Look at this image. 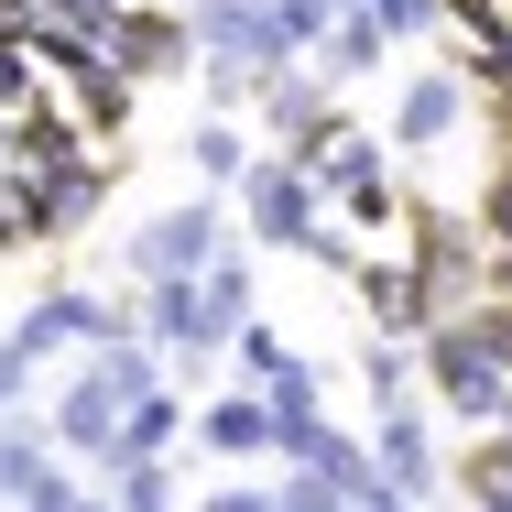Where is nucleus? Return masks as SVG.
<instances>
[{
	"mask_svg": "<svg viewBox=\"0 0 512 512\" xmlns=\"http://www.w3.org/2000/svg\"><path fill=\"white\" fill-rule=\"evenodd\" d=\"M316 262H327V273H360V262H371V251H360V240H349V229H327V218H316V240H306Z\"/></svg>",
	"mask_w": 512,
	"mask_h": 512,
	"instance_id": "nucleus-23",
	"label": "nucleus"
},
{
	"mask_svg": "<svg viewBox=\"0 0 512 512\" xmlns=\"http://www.w3.org/2000/svg\"><path fill=\"white\" fill-rule=\"evenodd\" d=\"M142 349H229L240 327H251V262H207L197 284H142Z\"/></svg>",
	"mask_w": 512,
	"mask_h": 512,
	"instance_id": "nucleus-2",
	"label": "nucleus"
},
{
	"mask_svg": "<svg viewBox=\"0 0 512 512\" xmlns=\"http://www.w3.org/2000/svg\"><path fill=\"white\" fill-rule=\"evenodd\" d=\"M240 207H251V240H273V251H306L316 218H327L295 164H251V175H240Z\"/></svg>",
	"mask_w": 512,
	"mask_h": 512,
	"instance_id": "nucleus-7",
	"label": "nucleus"
},
{
	"mask_svg": "<svg viewBox=\"0 0 512 512\" xmlns=\"http://www.w3.org/2000/svg\"><path fill=\"white\" fill-rule=\"evenodd\" d=\"M229 349H240V371H251V382H262V371H273V360H284V338H273V327H240V338H229Z\"/></svg>",
	"mask_w": 512,
	"mask_h": 512,
	"instance_id": "nucleus-24",
	"label": "nucleus"
},
{
	"mask_svg": "<svg viewBox=\"0 0 512 512\" xmlns=\"http://www.w3.org/2000/svg\"><path fill=\"white\" fill-rule=\"evenodd\" d=\"M480 512H512V502H502V491H480Z\"/></svg>",
	"mask_w": 512,
	"mask_h": 512,
	"instance_id": "nucleus-31",
	"label": "nucleus"
},
{
	"mask_svg": "<svg viewBox=\"0 0 512 512\" xmlns=\"http://www.w3.org/2000/svg\"><path fill=\"white\" fill-rule=\"evenodd\" d=\"M99 502H109V512H186L164 469H109V491H99Z\"/></svg>",
	"mask_w": 512,
	"mask_h": 512,
	"instance_id": "nucleus-18",
	"label": "nucleus"
},
{
	"mask_svg": "<svg viewBox=\"0 0 512 512\" xmlns=\"http://www.w3.org/2000/svg\"><path fill=\"white\" fill-rule=\"evenodd\" d=\"M186 153H197V175H207V186H229V175H251V153H240V131H229V120H207L197 142H186Z\"/></svg>",
	"mask_w": 512,
	"mask_h": 512,
	"instance_id": "nucleus-20",
	"label": "nucleus"
},
{
	"mask_svg": "<svg viewBox=\"0 0 512 512\" xmlns=\"http://www.w3.org/2000/svg\"><path fill=\"white\" fill-rule=\"evenodd\" d=\"M458 120H469V77H458V66H425L404 99H393V142H404V153H436Z\"/></svg>",
	"mask_w": 512,
	"mask_h": 512,
	"instance_id": "nucleus-11",
	"label": "nucleus"
},
{
	"mask_svg": "<svg viewBox=\"0 0 512 512\" xmlns=\"http://www.w3.org/2000/svg\"><path fill=\"white\" fill-rule=\"evenodd\" d=\"M371 480L393 502H436V425L425 414H382L371 425Z\"/></svg>",
	"mask_w": 512,
	"mask_h": 512,
	"instance_id": "nucleus-9",
	"label": "nucleus"
},
{
	"mask_svg": "<svg viewBox=\"0 0 512 512\" xmlns=\"http://www.w3.org/2000/svg\"><path fill=\"white\" fill-rule=\"evenodd\" d=\"M22 382H33V360H22V338H0V414L22 404Z\"/></svg>",
	"mask_w": 512,
	"mask_h": 512,
	"instance_id": "nucleus-26",
	"label": "nucleus"
},
{
	"mask_svg": "<svg viewBox=\"0 0 512 512\" xmlns=\"http://www.w3.org/2000/svg\"><path fill=\"white\" fill-rule=\"evenodd\" d=\"M197 447H218V458H262V447H273V414H262V393L207 404V414H197Z\"/></svg>",
	"mask_w": 512,
	"mask_h": 512,
	"instance_id": "nucleus-14",
	"label": "nucleus"
},
{
	"mask_svg": "<svg viewBox=\"0 0 512 512\" xmlns=\"http://www.w3.org/2000/svg\"><path fill=\"white\" fill-rule=\"evenodd\" d=\"M371 22H382V33H425V22H436V0H371Z\"/></svg>",
	"mask_w": 512,
	"mask_h": 512,
	"instance_id": "nucleus-25",
	"label": "nucleus"
},
{
	"mask_svg": "<svg viewBox=\"0 0 512 512\" xmlns=\"http://www.w3.org/2000/svg\"><path fill=\"white\" fill-rule=\"evenodd\" d=\"M142 393H164V360H153L142 338L88 349V371H77V382H66V404H55V447H66V458H109L120 414L142 404Z\"/></svg>",
	"mask_w": 512,
	"mask_h": 512,
	"instance_id": "nucleus-1",
	"label": "nucleus"
},
{
	"mask_svg": "<svg viewBox=\"0 0 512 512\" xmlns=\"http://www.w3.org/2000/svg\"><path fill=\"white\" fill-rule=\"evenodd\" d=\"M502 425H512V382H502Z\"/></svg>",
	"mask_w": 512,
	"mask_h": 512,
	"instance_id": "nucleus-33",
	"label": "nucleus"
},
{
	"mask_svg": "<svg viewBox=\"0 0 512 512\" xmlns=\"http://www.w3.org/2000/svg\"><path fill=\"white\" fill-rule=\"evenodd\" d=\"M77 512H109V502H88V491H77Z\"/></svg>",
	"mask_w": 512,
	"mask_h": 512,
	"instance_id": "nucleus-32",
	"label": "nucleus"
},
{
	"mask_svg": "<svg viewBox=\"0 0 512 512\" xmlns=\"http://www.w3.org/2000/svg\"><path fill=\"white\" fill-rule=\"evenodd\" d=\"M404 273L425 295V316H458L469 284H491V251L458 229V207H404Z\"/></svg>",
	"mask_w": 512,
	"mask_h": 512,
	"instance_id": "nucleus-3",
	"label": "nucleus"
},
{
	"mask_svg": "<svg viewBox=\"0 0 512 512\" xmlns=\"http://www.w3.org/2000/svg\"><path fill=\"white\" fill-rule=\"evenodd\" d=\"M491 120H502V153H512V88H491Z\"/></svg>",
	"mask_w": 512,
	"mask_h": 512,
	"instance_id": "nucleus-28",
	"label": "nucleus"
},
{
	"mask_svg": "<svg viewBox=\"0 0 512 512\" xmlns=\"http://www.w3.org/2000/svg\"><path fill=\"white\" fill-rule=\"evenodd\" d=\"M349 284H360V306H371V338H382V349H393V338H425V327H436V316H425V295H414V273H404V262H360Z\"/></svg>",
	"mask_w": 512,
	"mask_h": 512,
	"instance_id": "nucleus-12",
	"label": "nucleus"
},
{
	"mask_svg": "<svg viewBox=\"0 0 512 512\" xmlns=\"http://www.w3.org/2000/svg\"><path fill=\"white\" fill-rule=\"evenodd\" d=\"M360 382H371V393L393 404V393H404V349H382V338H360Z\"/></svg>",
	"mask_w": 512,
	"mask_h": 512,
	"instance_id": "nucleus-22",
	"label": "nucleus"
},
{
	"mask_svg": "<svg viewBox=\"0 0 512 512\" xmlns=\"http://www.w3.org/2000/svg\"><path fill=\"white\" fill-rule=\"evenodd\" d=\"M197 512H273V491H251V480H229V491H207Z\"/></svg>",
	"mask_w": 512,
	"mask_h": 512,
	"instance_id": "nucleus-27",
	"label": "nucleus"
},
{
	"mask_svg": "<svg viewBox=\"0 0 512 512\" xmlns=\"http://www.w3.org/2000/svg\"><path fill=\"white\" fill-rule=\"evenodd\" d=\"M262 414H316V371L295 360V349H284V360L262 371Z\"/></svg>",
	"mask_w": 512,
	"mask_h": 512,
	"instance_id": "nucleus-19",
	"label": "nucleus"
},
{
	"mask_svg": "<svg viewBox=\"0 0 512 512\" xmlns=\"http://www.w3.org/2000/svg\"><path fill=\"white\" fill-rule=\"evenodd\" d=\"M491 284H502V306H512V262H491Z\"/></svg>",
	"mask_w": 512,
	"mask_h": 512,
	"instance_id": "nucleus-30",
	"label": "nucleus"
},
{
	"mask_svg": "<svg viewBox=\"0 0 512 512\" xmlns=\"http://www.w3.org/2000/svg\"><path fill=\"white\" fill-rule=\"evenodd\" d=\"M44 480H55V436L0 425V502H22V491H44Z\"/></svg>",
	"mask_w": 512,
	"mask_h": 512,
	"instance_id": "nucleus-16",
	"label": "nucleus"
},
{
	"mask_svg": "<svg viewBox=\"0 0 512 512\" xmlns=\"http://www.w3.org/2000/svg\"><path fill=\"white\" fill-rule=\"evenodd\" d=\"M262 109H273V120H284V131H295V153H306L316 131H327V88H316V77H295V66H284V77H273V88H262Z\"/></svg>",
	"mask_w": 512,
	"mask_h": 512,
	"instance_id": "nucleus-17",
	"label": "nucleus"
},
{
	"mask_svg": "<svg viewBox=\"0 0 512 512\" xmlns=\"http://www.w3.org/2000/svg\"><path fill=\"white\" fill-rule=\"evenodd\" d=\"M382 44H393V33H382L371 11H338V22L316 33V77H360V66H382Z\"/></svg>",
	"mask_w": 512,
	"mask_h": 512,
	"instance_id": "nucleus-15",
	"label": "nucleus"
},
{
	"mask_svg": "<svg viewBox=\"0 0 512 512\" xmlns=\"http://www.w3.org/2000/svg\"><path fill=\"white\" fill-rule=\"evenodd\" d=\"M360 512H414V502H393V491H371V502H360Z\"/></svg>",
	"mask_w": 512,
	"mask_h": 512,
	"instance_id": "nucleus-29",
	"label": "nucleus"
},
{
	"mask_svg": "<svg viewBox=\"0 0 512 512\" xmlns=\"http://www.w3.org/2000/svg\"><path fill=\"white\" fill-rule=\"evenodd\" d=\"M99 55L120 66V77H175L197 44H186V11H164V0H120L99 33Z\"/></svg>",
	"mask_w": 512,
	"mask_h": 512,
	"instance_id": "nucleus-5",
	"label": "nucleus"
},
{
	"mask_svg": "<svg viewBox=\"0 0 512 512\" xmlns=\"http://www.w3.org/2000/svg\"><path fill=\"white\" fill-rule=\"evenodd\" d=\"M186 436V404L175 393H142V404L120 414V436H109V458L99 469H164V447Z\"/></svg>",
	"mask_w": 512,
	"mask_h": 512,
	"instance_id": "nucleus-13",
	"label": "nucleus"
},
{
	"mask_svg": "<svg viewBox=\"0 0 512 512\" xmlns=\"http://www.w3.org/2000/svg\"><path fill=\"white\" fill-rule=\"evenodd\" d=\"M109 197V164L99 153H77L66 175H44V186H22V240H66V229H88Z\"/></svg>",
	"mask_w": 512,
	"mask_h": 512,
	"instance_id": "nucleus-8",
	"label": "nucleus"
},
{
	"mask_svg": "<svg viewBox=\"0 0 512 512\" xmlns=\"http://www.w3.org/2000/svg\"><path fill=\"white\" fill-rule=\"evenodd\" d=\"M207 262H218V207H164V218H153V229H142V240H131V273H142V284H197Z\"/></svg>",
	"mask_w": 512,
	"mask_h": 512,
	"instance_id": "nucleus-6",
	"label": "nucleus"
},
{
	"mask_svg": "<svg viewBox=\"0 0 512 512\" xmlns=\"http://www.w3.org/2000/svg\"><path fill=\"white\" fill-rule=\"evenodd\" d=\"M11 338H22V360H44V349H109L120 316H109V295H77V284H66V295H44V306L22 316Z\"/></svg>",
	"mask_w": 512,
	"mask_h": 512,
	"instance_id": "nucleus-10",
	"label": "nucleus"
},
{
	"mask_svg": "<svg viewBox=\"0 0 512 512\" xmlns=\"http://www.w3.org/2000/svg\"><path fill=\"white\" fill-rule=\"evenodd\" d=\"M425 382H436V404H458V414H502V382H512V371L458 327V316H436V327H425Z\"/></svg>",
	"mask_w": 512,
	"mask_h": 512,
	"instance_id": "nucleus-4",
	"label": "nucleus"
},
{
	"mask_svg": "<svg viewBox=\"0 0 512 512\" xmlns=\"http://www.w3.org/2000/svg\"><path fill=\"white\" fill-rule=\"evenodd\" d=\"M480 229H491V262H512V164L491 175V197H480Z\"/></svg>",
	"mask_w": 512,
	"mask_h": 512,
	"instance_id": "nucleus-21",
	"label": "nucleus"
}]
</instances>
